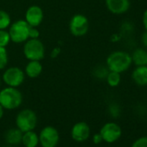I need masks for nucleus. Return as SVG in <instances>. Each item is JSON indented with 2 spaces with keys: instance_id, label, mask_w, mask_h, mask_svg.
Masks as SVG:
<instances>
[{
  "instance_id": "obj_1",
  "label": "nucleus",
  "mask_w": 147,
  "mask_h": 147,
  "mask_svg": "<svg viewBox=\"0 0 147 147\" xmlns=\"http://www.w3.org/2000/svg\"><path fill=\"white\" fill-rule=\"evenodd\" d=\"M131 64L132 61L131 55L125 51H114L107 58V69L119 74L128 70Z\"/></svg>"
},
{
  "instance_id": "obj_2",
  "label": "nucleus",
  "mask_w": 147,
  "mask_h": 147,
  "mask_svg": "<svg viewBox=\"0 0 147 147\" xmlns=\"http://www.w3.org/2000/svg\"><path fill=\"white\" fill-rule=\"evenodd\" d=\"M23 95L17 88L7 87L0 91V105L4 109L14 110L21 106Z\"/></svg>"
},
{
  "instance_id": "obj_3",
  "label": "nucleus",
  "mask_w": 147,
  "mask_h": 147,
  "mask_svg": "<svg viewBox=\"0 0 147 147\" xmlns=\"http://www.w3.org/2000/svg\"><path fill=\"white\" fill-rule=\"evenodd\" d=\"M24 55L29 61H41L45 55V48L38 38L28 39L24 45Z\"/></svg>"
},
{
  "instance_id": "obj_4",
  "label": "nucleus",
  "mask_w": 147,
  "mask_h": 147,
  "mask_svg": "<svg viewBox=\"0 0 147 147\" xmlns=\"http://www.w3.org/2000/svg\"><path fill=\"white\" fill-rule=\"evenodd\" d=\"M37 124V116L31 109H24L18 113L16 118V125L22 131H32Z\"/></svg>"
},
{
  "instance_id": "obj_5",
  "label": "nucleus",
  "mask_w": 147,
  "mask_h": 147,
  "mask_svg": "<svg viewBox=\"0 0 147 147\" xmlns=\"http://www.w3.org/2000/svg\"><path fill=\"white\" fill-rule=\"evenodd\" d=\"M30 25L26 23L25 20H18L10 25L9 34L11 40L16 43L25 42L29 37Z\"/></svg>"
},
{
  "instance_id": "obj_6",
  "label": "nucleus",
  "mask_w": 147,
  "mask_h": 147,
  "mask_svg": "<svg viewBox=\"0 0 147 147\" xmlns=\"http://www.w3.org/2000/svg\"><path fill=\"white\" fill-rule=\"evenodd\" d=\"M89 28V22L86 16L82 14H76L73 16L69 22V30L75 36L81 37L85 36Z\"/></svg>"
},
{
  "instance_id": "obj_7",
  "label": "nucleus",
  "mask_w": 147,
  "mask_h": 147,
  "mask_svg": "<svg viewBox=\"0 0 147 147\" xmlns=\"http://www.w3.org/2000/svg\"><path fill=\"white\" fill-rule=\"evenodd\" d=\"M38 136L39 144L42 147H56L60 140L58 130L52 125H47L42 128Z\"/></svg>"
},
{
  "instance_id": "obj_8",
  "label": "nucleus",
  "mask_w": 147,
  "mask_h": 147,
  "mask_svg": "<svg viewBox=\"0 0 147 147\" xmlns=\"http://www.w3.org/2000/svg\"><path fill=\"white\" fill-rule=\"evenodd\" d=\"M24 78L25 73L18 67H8L3 74V81L8 87H19L23 84Z\"/></svg>"
},
{
  "instance_id": "obj_9",
  "label": "nucleus",
  "mask_w": 147,
  "mask_h": 147,
  "mask_svg": "<svg viewBox=\"0 0 147 147\" xmlns=\"http://www.w3.org/2000/svg\"><path fill=\"white\" fill-rule=\"evenodd\" d=\"M100 133L103 141L108 144H112L120 138L122 135V129L118 124L114 122H107L101 127Z\"/></svg>"
},
{
  "instance_id": "obj_10",
  "label": "nucleus",
  "mask_w": 147,
  "mask_h": 147,
  "mask_svg": "<svg viewBox=\"0 0 147 147\" xmlns=\"http://www.w3.org/2000/svg\"><path fill=\"white\" fill-rule=\"evenodd\" d=\"M71 138L76 142L82 143L88 139L91 134L90 126L84 121H80L76 123L72 126L71 131Z\"/></svg>"
},
{
  "instance_id": "obj_11",
  "label": "nucleus",
  "mask_w": 147,
  "mask_h": 147,
  "mask_svg": "<svg viewBox=\"0 0 147 147\" xmlns=\"http://www.w3.org/2000/svg\"><path fill=\"white\" fill-rule=\"evenodd\" d=\"M43 20V11L38 5L29 7L25 12V21L31 27L39 26Z\"/></svg>"
},
{
  "instance_id": "obj_12",
  "label": "nucleus",
  "mask_w": 147,
  "mask_h": 147,
  "mask_svg": "<svg viewBox=\"0 0 147 147\" xmlns=\"http://www.w3.org/2000/svg\"><path fill=\"white\" fill-rule=\"evenodd\" d=\"M107 10L115 15L125 13L130 9V0H106Z\"/></svg>"
},
{
  "instance_id": "obj_13",
  "label": "nucleus",
  "mask_w": 147,
  "mask_h": 147,
  "mask_svg": "<svg viewBox=\"0 0 147 147\" xmlns=\"http://www.w3.org/2000/svg\"><path fill=\"white\" fill-rule=\"evenodd\" d=\"M131 78L138 86H147V66L137 67L131 73Z\"/></svg>"
},
{
  "instance_id": "obj_14",
  "label": "nucleus",
  "mask_w": 147,
  "mask_h": 147,
  "mask_svg": "<svg viewBox=\"0 0 147 147\" xmlns=\"http://www.w3.org/2000/svg\"><path fill=\"white\" fill-rule=\"evenodd\" d=\"M23 133L18 127L9 129L5 134V140L10 145H18L22 143Z\"/></svg>"
},
{
  "instance_id": "obj_15",
  "label": "nucleus",
  "mask_w": 147,
  "mask_h": 147,
  "mask_svg": "<svg viewBox=\"0 0 147 147\" xmlns=\"http://www.w3.org/2000/svg\"><path fill=\"white\" fill-rule=\"evenodd\" d=\"M24 72L28 77L31 79L36 78L42 72V65L40 61H30L25 67Z\"/></svg>"
},
{
  "instance_id": "obj_16",
  "label": "nucleus",
  "mask_w": 147,
  "mask_h": 147,
  "mask_svg": "<svg viewBox=\"0 0 147 147\" xmlns=\"http://www.w3.org/2000/svg\"><path fill=\"white\" fill-rule=\"evenodd\" d=\"M22 144L24 147H36L39 144V136L36 132L32 131L23 133Z\"/></svg>"
},
{
  "instance_id": "obj_17",
  "label": "nucleus",
  "mask_w": 147,
  "mask_h": 147,
  "mask_svg": "<svg viewBox=\"0 0 147 147\" xmlns=\"http://www.w3.org/2000/svg\"><path fill=\"white\" fill-rule=\"evenodd\" d=\"M132 63H134L137 67L138 66H147V50L138 48L135 49L131 55Z\"/></svg>"
},
{
  "instance_id": "obj_18",
  "label": "nucleus",
  "mask_w": 147,
  "mask_h": 147,
  "mask_svg": "<svg viewBox=\"0 0 147 147\" xmlns=\"http://www.w3.org/2000/svg\"><path fill=\"white\" fill-rule=\"evenodd\" d=\"M106 79L110 87L115 88V87L119 86L120 83V81H121L120 74L117 73V72H113V71H109L107 73Z\"/></svg>"
},
{
  "instance_id": "obj_19",
  "label": "nucleus",
  "mask_w": 147,
  "mask_h": 147,
  "mask_svg": "<svg viewBox=\"0 0 147 147\" xmlns=\"http://www.w3.org/2000/svg\"><path fill=\"white\" fill-rule=\"evenodd\" d=\"M11 24V18L8 12L0 10V30H6Z\"/></svg>"
},
{
  "instance_id": "obj_20",
  "label": "nucleus",
  "mask_w": 147,
  "mask_h": 147,
  "mask_svg": "<svg viewBox=\"0 0 147 147\" xmlns=\"http://www.w3.org/2000/svg\"><path fill=\"white\" fill-rule=\"evenodd\" d=\"M11 36L9 31L6 30H0V46L6 48L11 42Z\"/></svg>"
},
{
  "instance_id": "obj_21",
  "label": "nucleus",
  "mask_w": 147,
  "mask_h": 147,
  "mask_svg": "<svg viewBox=\"0 0 147 147\" xmlns=\"http://www.w3.org/2000/svg\"><path fill=\"white\" fill-rule=\"evenodd\" d=\"M8 63V53L5 47L0 46V70L4 69Z\"/></svg>"
},
{
  "instance_id": "obj_22",
  "label": "nucleus",
  "mask_w": 147,
  "mask_h": 147,
  "mask_svg": "<svg viewBox=\"0 0 147 147\" xmlns=\"http://www.w3.org/2000/svg\"><path fill=\"white\" fill-rule=\"evenodd\" d=\"M131 147H147V137H141L136 139Z\"/></svg>"
},
{
  "instance_id": "obj_23",
  "label": "nucleus",
  "mask_w": 147,
  "mask_h": 147,
  "mask_svg": "<svg viewBox=\"0 0 147 147\" xmlns=\"http://www.w3.org/2000/svg\"><path fill=\"white\" fill-rule=\"evenodd\" d=\"M40 36L39 30L36 29V27H30V32H29V39H33V38H38Z\"/></svg>"
},
{
  "instance_id": "obj_24",
  "label": "nucleus",
  "mask_w": 147,
  "mask_h": 147,
  "mask_svg": "<svg viewBox=\"0 0 147 147\" xmlns=\"http://www.w3.org/2000/svg\"><path fill=\"white\" fill-rule=\"evenodd\" d=\"M92 140H93V142H94V144H100V143L103 141L102 137H101V135H100V132H99V133H95V134L93 136Z\"/></svg>"
},
{
  "instance_id": "obj_25",
  "label": "nucleus",
  "mask_w": 147,
  "mask_h": 147,
  "mask_svg": "<svg viewBox=\"0 0 147 147\" xmlns=\"http://www.w3.org/2000/svg\"><path fill=\"white\" fill-rule=\"evenodd\" d=\"M143 25H144L145 30L147 31V9L144 11V12L143 14Z\"/></svg>"
},
{
  "instance_id": "obj_26",
  "label": "nucleus",
  "mask_w": 147,
  "mask_h": 147,
  "mask_svg": "<svg viewBox=\"0 0 147 147\" xmlns=\"http://www.w3.org/2000/svg\"><path fill=\"white\" fill-rule=\"evenodd\" d=\"M141 41H142V43L144 44V46L147 48V31H145V32L142 35Z\"/></svg>"
},
{
  "instance_id": "obj_27",
  "label": "nucleus",
  "mask_w": 147,
  "mask_h": 147,
  "mask_svg": "<svg viewBox=\"0 0 147 147\" xmlns=\"http://www.w3.org/2000/svg\"><path fill=\"white\" fill-rule=\"evenodd\" d=\"M4 108H3V107L0 105V119H1L2 118H3V116H4Z\"/></svg>"
},
{
  "instance_id": "obj_28",
  "label": "nucleus",
  "mask_w": 147,
  "mask_h": 147,
  "mask_svg": "<svg viewBox=\"0 0 147 147\" xmlns=\"http://www.w3.org/2000/svg\"><path fill=\"white\" fill-rule=\"evenodd\" d=\"M6 147H16L15 145H10V144H8V146H6Z\"/></svg>"
},
{
  "instance_id": "obj_29",
  "label": "nucleus",
  "mask_w": 147,
  "mask_h": 147,
  "mask_svg": "<svg viewBox=\"0 0 147 147\" xmlns=\"http://www.w3.org/2000/svg\"><path fill=\"white\" fill-rule=\"evenodd\" d=\"M0 86H1V80H0Z\"/></svg>"
}]
</instances>
